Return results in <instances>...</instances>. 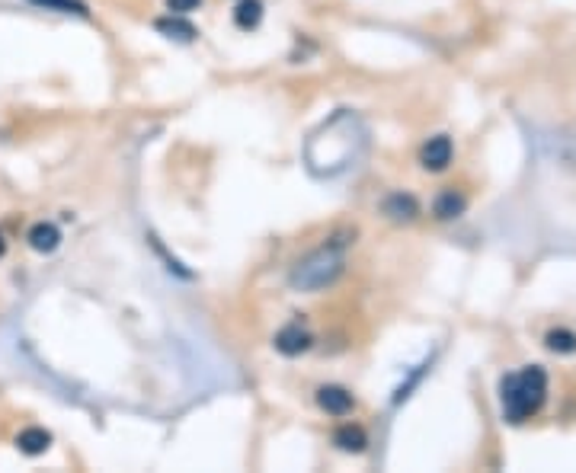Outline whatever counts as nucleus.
Returning a JSON list of instances; mask_svg holds the SVG:
<instances>
[{
	"mask_svg": "<svg viewBox=\"0 0 576 473\" xmlns=\"http://www.w3.org/2000/svg\"><path fill=\"white\" fill-rule=\"evenodd\" d=\"M547 349L557 352V355H570V352H576V333L570 330H551L547 333Z\"/></svg>",
	"mask_w": 576,
	"mask_h": 473,
	"instance_id": "nucleus-14",
	"label": "nucleus"
},
{
	"mask_svg": "<svg viewBox=\"0 0 576 473\" xmlns=\"http://www.w3.org/2000/svg\"><path fill=\"white\" fill-rule=\"evenodd\" d=\"M273 345H275V352H279V355H285V359H295V355H304V352L310 349V333L304 330L302 323H288V326H282V330L275 333Z\"/></svg>",
	"mask_w": 576,
	"mask_h": 473,
	"instance_id": "nucleus-3",
	"label": "nucleus"
},
{
	"mask_svg": "<svg viewBox=\"0 0 576 473\" xmlns=\"http://www.w3.org/2000/svg\"><path fill=\"white\" fill-rule=\"evenodd\" d=\"M234 22L240 29H256L263 22V4L259 0H240L238 10H234Z\"/></svg>",
	"mask_w": 576,
	"mask_h": 473,
	"instance_id": "nucleus-11",
	"label": "nucleus"
},
{
	"mask_svg": "<svg viewBox=\"0 0 576 473\" xmlns=\"http://www.w3.org/2000/svg\"><path fill=\"white\" fill-rule=\"evenodd\" d=\"M42 10H55V13H74V16H90L84 0H29Z\"/></svg>",
	"mask_w": 576,
	"mask_h": 473,
	"instance_id": "nucleus-13",
	"label": "nucleus"
},
{
	"mask_svg": "<svg viewBox=\"0 0 576 473\" xmlns=\"http://www.w3.org/2000/svg\"><path fill=\"white\" fill-rule=\"evenodd\" d=\"M158 29H160V32H164V36H170V39H180V42H189V39L195 36L193 22L180 20V16H176V13H173V16H166V20H158Z\"/></svg>",
	"mask_w": 576,
	"mask_h": 473,
	"instance_id": "nucleus-12",
	"label": "nucleus"
},
{
	"mask_svg": "<svg viewBox=\"0 0 576 473\" xmlns=\"http://www.w3.org/2000/svg\"><path fill=\"white\" fill-rule=\"evenodd\" d=\"M166 7H170V13L183 16V13H193V10H199L202 0H166Z\"/></svg>",
	"mask_w": 576,
	"mask_h": 473,
	"instance_id": "nucleus-15",
	"label": "nucleus"
},
{
	"mask_svg": "<svg viewBox=\"0 0 576 473\" xmlns=\"http://www.w3.org/2000/svg\"><path fill=\"white\" fill-rule=\"evenodd\" d=\"M4 250H7V244H4V236H0V256H4Z\"/></svg>",
	"mask_w": 576,
	"mask_h": 473,
	"instance_id": "nucleus-16",
	"label": "nucleus"
},
{
	"mask_svg": "<svg viewBox=\"0 0 576 473\" xmlns=\"http://www.w3.org/2000/svg\"><path fill=\"white\" fill-rule=\"evenodd\" d=\"M317 406L324 409V413H330V416H349L356 409V400L353 394L346 388H339V384H324V388L317 390Z\"/></svg>",
	"mask_w": 576,
	"mask_h": 473,
	"instance_id": "nucleus-5",
	"label": "nucleus"
},
{
	"mask_svg": "<svg viewBox=\"0 0 576 473\" xmlns=\"http://www.w3.org/2000/svg\"><path fill=\"white\" fill-rule=\"evenodd\" d=\"M464 209H468V199L461 192H454V189H448V192H442L439 199H436L432 215L439 218V221H452V218L464 215Z\"/></svg>",
	"mask_w": 576,
	"mask_h": 473,
	"instance_id": "nucleus-10",
	"label": "nucleus"
},
{
	"mask_svg": "<svg viewBox=\"0 0 576 473\" xmlns=\"http://www.w3.org/2000/svg\"><path fill=\"white\" fill-rule=\"evenodd\" d=\"M452 138L448 135H436L429 138V141L423 144V151H419V164H423V170L429 173H439L446 170L448 164H452Z\"/></svg>",
	"mask_w": 576,
	"mask_h": 473,
	"instance_id": "nucleus-4",
	"label": "nucleus"
},
{
	"mask_svg": "<svg viewBox=\"0 0 576 473\" xmlns=\"http://www.w3.org/2000/svg\"><path fill=\"white\" fill-rule=\"evenodd\" d=\"M382 211L391 218V221L407 224V221H413V218L419 215V201L413 199V195H407V192H394V195H388V199L382 201Z\"/></svg>",
	"mask_w": 576,
	"mask_h": 473,
	"instance_id": "nucleus-6",
	"label": "nucleus"
},
{
	"mask_svg": "<svg viewBox=\"0 0 576 473\" xmlns=\"http://www.w3.org/2000/svg\"><path fill=\"white\" fill-rule=\"evenodd\" d=\"M333 445L346 454H362L368 448V435L359 425H339V429L333 432Z\"/></svg>",
	"mask_w": 576,
	"mask_h": 473,
	"instance_id": "nucleus-8",
	"label": "nucleus"
},
{
	"mask_svg": "<svg viewBox=\"0 0 576 473\" xmlns=\"http://www.w3.org/2000/svg\"><path fill=\"white\" fill-rule=\"evenodd\" d=\"M26 240L36 253H55L58 246H61V230L49 221H39V224H32V230H29Z\"/></svg>",
	"mask_w": 576,
	"mask_h": 473,
	"instance_id": "nucleus-7",
	"label": "nucleus"
},
{
	"mask_svg": "<svg viewBox=\"0 0 576 473\" xmlns=\"http://www.w3.org/2000/svg\"><path fill=\"white\" fill-rule=\"evenodd\" d=\"M547 397V374L544 368L532 365V368H522L516 374H506L500 380V403H503V416L509 423H526L532 419L535 413L541 409Z\"/></svg>",
	"mask_w": 576,
	"mask_h": 473,
	"instance_id": "nucleus-1",
	"label": "nucleus"
},
{
	"mask_svg": "<svg viewBox=\"0 0 576 473\" xmlns=\"http://www.w3.org/2000/svg\"><path fill=\"white\" fill-rule=\"evenodd\" d=\"M346 246H349V240L333 236L327 246H320L308 259H302L292 269V279H288L292 288L295 291H324V288H330L346 269Z\"/></svg>",
	"mask_w": 576,
	"mask_h": 473,
	"instance_id": "nucleus-2",
	"label": "nucleus"
},
{
	"mask_svg": "<svg viewBox=\"0 0 576 473\" xmlns=\"http://www.w3.org/2000/svg\"><path fill=\"white\" fill-rule=\"evenodd\" d=\"M51 445V435L45 429H39V425H32V429H22L20 435H16V448H20L22 454H29V458H36V454H45Z\"/></svg>",
	"mask_w": 576,
	"mask_h": 473,
	"instance_id": "nucleus-9",
	"label": "nucleus"
}]
</instances>
